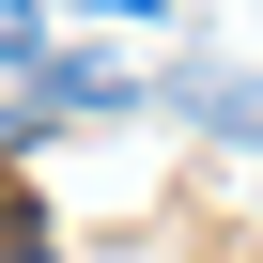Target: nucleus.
<instances>
[{
	"mask_svg": "<svg viewBox=\"0 0 263 263\" xmlns=\"http://www.w3.org/2000/svg\"><path fill=\"white\" fill-rule=\"evenodd\" d=\"M140 93H155L140 62H108V47H47V62H31V93L0 108V155H31L62 108H140Z\"/></svg>",
	"mask_w": 263,
	"mask_h": 263,
	"instance_id": "obj_1",
	"label": "nucleus"
},
{
	"mask_svg": "<svg viewBox=\"0 0 263 263\" xmlns=\"http://www.w3.org/2000/svg\"><path fill=\"white\" fill-rule=\"evenodd\" d=\"M171 108H201L217 140H248V155H263V78H232V62H186V78H171Z\"/></svg>",
	"mask_w": 263,
	"mask_h": 263,
	"instance_id": "obj_2",
	"label": "nucleus"
},
{
	"mask_svg": "<svg viewBox=\"0 0 263 263\" xmlns=\"http://www.w3.org/2000/svg\"><path fill=\"white\" fill-rule=\"evenodd\" d=\"M47 62V16H0V78H31Z\"/></svg>",
	"mask_w": 263,
	"mask_h": 263,
	"instance_id": "obj_3",
	"label": "nucleus"
},
{
	"mask_svg": "<svg viewBox=\"0 0 263 263\" xmlns=\"http://www.w3.org/2000/svg\"><path fill=\"white\" fill-rule=\"evenodd\" d=\"M0 263H62V248H31V232H16V248H0Z\"/></svg>",
	"mask_w": 263,
	"mask_h": 263,
	"instance_id": "obj_4",
	"label": "nucleus"
}]
</instances>
